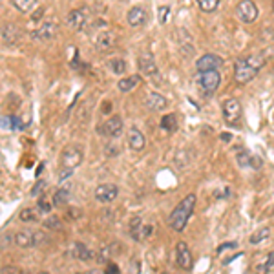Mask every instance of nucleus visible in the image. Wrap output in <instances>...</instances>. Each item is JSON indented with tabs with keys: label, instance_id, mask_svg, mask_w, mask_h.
<instances>
[{
	"label": "nucleus",
	"instance_id": "15",
	"mask_svg": "<svg viewBox=\"0 0 274 274\" xmlns=\"http://www.w3.org/2000/svg\"><path fill=\"white\" fill-rule=\"evenodd\" d=\"M130 234L135 241H145L152 234V225L145 223L141 218H133L130 223Z\"/></svg>",
	"mask_w": 274,
	"mask_h": 274
},
{
	"label": "nucleus",
	"instance_id": "39",
	"mask_svg": "<svg viewBox=\"0 0 274 274\" xmlns=\"http://www.w3.org/2000/svg\"><path fill=\"white\" fill-rule=\"evenodd\" d=\"M77 274H99L97 270H90V272H77Z\"/></svg>",
	"mask_w": 274,
	"mask_h": 274
},
{
	"label": "nucleus",
	"instance_id": "30",
	"mask_svg": "<svg viewBox=\"0 0 274 274\" xmlns=\"http://www.w3.org/2000/svg\"><path fill=\"white\" fill-rule=\"evenodd\" d=\"M110 68L113 73H117V75H123L124 72H126V62H124L123 59H113L110 60Z\"/></svg>",
	"mask_w": 274,
	"mask_h": 274
},
{
	"label": "nucleus",
	"instance_id": "7",
	"mask_svg": "<svg viewBox=\"0 0 274 274\" xmlns=\"http://www.w3.org/2000/svg\"><path fill=\"white\" fill-rule=\"evenodd\" d=\"M46 240V234L44 232H35V231H18L15 234V243L22 248H30V247H37L42 241Z\"/></svg>",
	"mask_w": 274,
	"mask_h": 274
},
{
	"label": "nucleus",
	"instance_id": "6",
	"mask_svg": "<svg viewBox=\"0 0 274 274\" xmlns=\"http://www.w3.org/2000/svg\"><path fill=\"white\" fill-rule=\"evenodd\" d=\"M90 22V9L88 8H77L72 9L66 17V24L72 28L73 31H82Z\"/></svg>",
	"mask_w": 274,
	"mask_h": 274
},
{
	"label": "nucleus",
	"instance_id": "1",
	"mask_svg": "<svg viewBox=\"0 0 274 274\" xmlns=\"http://www.w3.org/2000/svg\"><path fill=\"white\" fill-rule=\"evenodd\" d=\"M265 64V59L263 55H248L240 59L234 64V81L238 84H247V82L254 81L256 75L261 72Z\"/></svg>",
	"mask_w": 274,
	"mask_h": 274
},
{
	"label": "nucleus",
	"instance_id": "10",
	"mask_svg": "<svg viewBox=\"0 0 274 274\" xmlns=\"http://www.w3.org/2000/svg\"><path fill=\"white\" fill-rule=\"evenodd\" d=\"M137 66H139V72L146 77H157L159 75V68L155 64L154 55L150 52H143L137 59Z\"/></svg>",
	"mask_w": 274,
	"mask_h": 274
},
{
	"label": "nucleus",
	"instance_id": "32",
	"mask_svg": "<svg viewBox=\"0 0 274 274\" xmlns=\"http://www.w3.org/2000/svg\"><path fill=\"white\" fill-rule=\"evenodd\" d=\"M44 227L52 229V231H57V229H60V219L57 218V216H52V218H48L46 221H44Z\"/></svg>",
	"mask_w": 274,
	"mask_h": 274
},
{
	"label": "nucleus",
	"instance_id": "22",
	"mask_svg": "<svg viewBox=\"0 0 274 274\" xmlns=\"http://www.w3.org/2000/svg\"><path fill=\"white\" fill-rule=\"evenodd\" d=\"M139 81H141V77H139V75H132V77L119 79V82H117V90H119L121 94H128V92L135 90L137 84H139Z\"/></svg>",
	"mask_w": 274,
	"mask_h": 274
},
{
	"label": "nucleus",
	"instance_id": "21",
	"mask_svg": "<svg viewBox=\"0 0 274 274\" xmlns=\"http://www.w3.org/2000/svg\"><path fill=\"white\" fill-rule=\"evenodd\" d=\"M145 103H146V106L150 108V110H155V111H157V110H165V108L168 106V99L163 97L161 94L150 92V94L146 95Z\"/></svg>",
	"mask_w": 274,
	"mask_h": 274
},
{
	"label": "nucleus",
	"instance_id": "24",
	"mask_svg": "<svg viewBox=\"0 0 274 274\" xmlns=\"http://www.w3.org/2000/svg\"><path fill=\"white\" fill-rule=\"evenodd\" d=\"M72 253H73V256L77 258V260H81V261L94 260V253H92L90 248L86 247L84 243H81V241H77V243H73Z\"/></svg>",
	"mask_w": 274,
	"mask_h": 274
},
{
	"label": "nucleus",
	"instance_id": "28",
	"mask_svg": "<svg viewBox=\"0 0 274 274\" xmlns=\"http://www.w3.org/2000/svg\"><path fill=\"white\" fill-rule=\"evenodd\" d=\"M70 201V189H59L55 192V196H53V203H55L57 207H62L66 205V203Z\"/></svg>",
	"mask_w": 274,
	"mask_h": 274
},
{
	"label": "nucleus",
	"instance_id": "18",
	"mask_svg": "<svg viewBox=\"0 0 274 274\" xmlns=\"http://www.w3.org/2000/svg\"><path fill=\"white\" fill-rule=\"evenodd\" d=\"M20 35H22V31L17 24H6V26L2 28V40H4L6 44H9V46L17 44L18 40H20Z\"/></svg>",
	"mask_w": 274,
	"mask_h": 274
},
{
	"label": "nucleus",
	"instance_id": "26",
	"mask_svg": "<svg viewBox=\"0 0 274 274\" xmlns=\"http://www.w3.org/2000/svg\"><path fill=\"white\" fill-rule=\"evenodd\" d=\"M269 236H270V229L269 227H261V229H258L253 236H250V240H248V241H250L253 245H258V243H261V241L269 240Z\"/></svg>",
	"mask_w": 274,
	"mask_h": 274
},
{
	"label": "nucleus",
	"instance_id": "23",
	"mask_svg": "<svg viewBox=\"0 0 274 274\" xmlns=\"http://www.w3.org/2000/svg\"><path fill=\"white\" fill-rule=\"evenodd\" d=\"M11 4H13V8L17 9V11H20V13L28 15V13H33L35 9L39 8V2L37 0H11Z\"/></svg>",
	"mask_w": 274,
	"mask_h": 274
},
{
	"label": "nucleus",
	"instance_id": "34",
	"mask_svg": "<svg viewBox=\"0 0 274 274\" xmlns=\"http://www.w3.org/2000/svg\"><path fill=\"white\" fill-rule=\"evenodd\" d=\"M46 187H48V185H46V181H42V179H40V181H37V185H35L33 189H31V196H39V194L42 192V190L46 189Z\"/></svg>",
	"mask_w": 274,
	"mask_h": 274
},
{
	"label": "nucleus",
	"instance_id": "13",
	"mask_svg": "<svg viewBox=\"0 0 274 274\" xmlns=\"http://www.w3.org/2000/svg\"><path fill=\"white\" fill-rule=\"evenodd\" d=\"M117 196H119V189H117V185H113V183L99 185L97 189H95V199H97L99 203L116 201Z\"/></svg>",
	"mask_w": 274,
	"mask_h": 274
},
{
	"label": "nucleus",
	"instance_id": "12",
	"mask_svg": "<svg viewBox=\"0 0 274 274\" xmlns=\"http://www.w3.org/2000/svg\"><path fill=\"white\" fill-rule=\"evenodd\" d=\"M123 119H121L119 116H113V117H110L108 121H104L103 123V126H99L97 128V132L101 133V135H104V137H119L121 135V132H123Z\"/></svg>",
	"mask_w": 274,
	"mask_h": 274
},
{
	"label": "nucleus",
	"instance_id": "33",
	"mask_svg": "<svg viewBox=\"0 0 274 274\" xmlns=\"http://www.w3.org/2000/svg\"><path fill=\"white\" fill-rule=\"evenodd\" d=\"M37 209H39V212H42V214H48V212L52 210V203L48 201L46 197H40L39 203H37Z\"/></svg>",
	"mask_w": 274,
	"mask_h": 274
},
{
	"label": "nucleus",
	"instance_id": "2",
	"mask_svg": "<svg viewBox=\"0 0 274 274\" xmlns=\"http://www.w3.org/2000/svg\"><path fill=\"white\" fill-rule=\"evenodd\" d=\"M194 209H196V196L194 194L185 196L183 201H179V205H176V209L172 210L170 216H168V225H170L172 231L183 232L190 216H192Z\"/></svg>",
	"mask_w": 274,
	"mask_h": 274
},
{
	"label": "nucleus",
	"instance_id": "11",
	"mask_svg": "<svg viewBox=\"0 0 274 274\" xmlns=\"http://www.w3.org/2000/svg\"><path fill=\"white\" fill-rule=\"evenodd\" d=\"M223 64V59L216 53H205L203 57H199L196 62V68L199 73L203 72H218Z\"/></svg>",
	"mask_w": 274,
	"mask_h": 274
},
{
	"label": "nucleus",
	"instance_id": "38",
	"mask_svg": "<svg viewBox=\"0 0 274 274\" xmlns=\"http://www.w3.org/2000/svg\"><path fill=\"white\" fill-rule=\"evenodd\" d=\"M221 139H223V141H229V139H231V135H229V133H223Z\"/></svg>",
	"mask_w": 274,
	"mask_h": 274
},
{
	"label": "nucleus",
	"instance_id": "14",
	"mask_svg": "<svg viewBox=\"0 0 274 274\" xmlns=\"http://www.w3.org/2000/svg\"><path fill=\"white\" fill-rule=\"evenodd\" d=\"M176 263L183 270L192 269V253H190V247L185 241H179L176 245Z\"/></svg>",
	"mask_w": 274,
	"mask_h": 274
},
{
	"label": "nucleus",
	"instance_id": "35",
	"mask_svg": "<svg viewBox=\"0 0 274 274\" xmlns=\"http://www.w3.org/2000/svg\"><path fill=\"white\" fill-rule=\"evenodd\" d=\"M236 247H238V243H236V241H229V243L219 245V247H218V250H216V253H218V254H221L223 250H227V248H236Z\"/></svg>",
	"mask_w": 274,
	"mask_h": 274
},
{
	"label": "nucleus",
	"instance_id": "20",
	"mask_svg": "<svg viewBox=\"0 0 274 274\" xmlns=\"http://www.w3.org/2000/svg\"><path fill=\"white\" fill-rule=\"evenodd\" d=\"M146 145L145 133L141 132L139 128H132L128 132V146L132 148L133 152H141Z\"/></svg>",
	"mask_w": 274,
	"mask_h": 274
},
{
	"label": "nucleus",
	"instance_id": "27",
	"mask_svg": "<svg viewBox=\"0 0 274 274\" xmlns=\"http://www.w3.org/2000/svg\"><path fill=\"white\" fill-rule=\"evenodd\" d=\"M196 2L199 6V9L205 11V13H214L219 6V0H196Z\"/></svg>",
	"mask_w": 274,
	"mask_h": 274
},
{
	"label": "nucleus",
	"instance_id": "29",
	"mask_svg": "<svg viewBox=\"0 0 274 274\" xmlns=\"http://www.w3.org/2000/svg\"><path fill=\"white\" fill-rule=\"evenodd\" d=\"M274 267V253L267 254V261L265 263H261V265L256 267V272L258 274H269V270Z\"/></svg>",
	"mask_w": 274,
	"mask_h": 274
},
{
	"label": "nucleus",
	"instance_id": "4",
	"mask_svg": "<svg viewBox=\"0 0 274 274\" xmlns=\"http://www.w3.org/2000/svg\"><path fill=\"white\" fill-rule=\"evenodd\" d=\"M197 84L205 95H214L221 84V75L219 72H203L197 75Z\"/></svg>",
	"mask_w": 274,
	"mask_h": 274
},
{
	"label": "nucleus",
	"instance_id": "37",
	"mask_svg": "<svg viewBox=\"0 0 274 274\" xmlns=\"http://www.w3.org/2000/svg\"><path fill=\"white\" fill-rule=\"evenodd\" d=\"M167 15H168V8H163V11L159 9V22H167Z\"/></svg>",
	"mask_w": 274,
	"mask_h": 274
},
{
	"label": "nucleus",
	"instance_id": "19",
	"mask_svg": "<svg viewBox=\"0 0 274 274\" xmlns=\"http://www.w3.org/2000/svg\"><path fill=\"white\" fill-rule=\"evenodd\" d=\"M236 161H238V165L240 167H243V168H261V159L260 157H254V155H250L248 152H245V150H240L238 154H236Z\"/></svg>",
	"mask_w": 274,
	"mask_h": 274
},
{
	"label": "nucleus",
	"instance_id": "16",
	"mask_svg": "<svg viewBox=\"0 0 274 274\" xmlns=\"http://www.w3.org/2000/svg\"><path fill=\"white\" fill-rule=\"evenodd\" d=\"M126 20H128V24L132 28H139V26H143V24H146L148 13H146V9L143 8V6H133L128 11V15H126Z\"/></svg>",
	"mask_w": 274,
	"mask_h": 274
},
{
	"label": "nucleus",
	"instance_id": "25",
	"mask_svg": "<svg viewBox=\"0 0 274 274\" xmlns=\"http://www.w3.org/2000/svg\"><path fill=\"white\" fill-rule=\"evenodd\" d=\"M161 128L165 130V132L172 133L177 130V119L174 113H168V116H165L163 119H161Z\"/></svg>",
	"mask_w": 274,
	"mask_h": 274
},
{
	"label": "nucleus",
	"instance_id": "8",
	"mask_svg": "<svg viewBox=\"0 0 274 274\" xmlns=\"http://www.w3.org/2000/svg\"><path fill=\"white\" fill-rule=\"evenodd\" d=\"M94 44L99 52H108L111 48L116 46V33L111 30H108L106 24L99 28V31L94 35Z\"/></svg>",
	"mask_w": 274,
	"mask_h": 274
},
{
	"label": "nucleus",
	"instance_id": "41",
	"mask_svg": "<svg viewBox=\"0 0 274 274\" xmlns=\"http://www.w3.org/2000/svg\"><path fill=\"white\" fill-rule=\"evenodd\" d=\"M161 274H168V272H161Z\"/></svg>",
	"mask_w": 274,
	"mask_h": 274
},
{
	"label": "nucleus",
	"instance_id": "5",
	"mask_svg": "<svg viewBox=\"0 0 274 274\" xmlns=\"http://www.w3.org/2000/svg\"><path fill=\"white\" fill-rule=\"evenodd\" d=\"M82 163V150L81 146H66L60 155V165H62V170L73 172L79 165Z\"/></svg>",
	"mask_w": 274,
	"mask_h": 274
},
{
	"label": "nucleus",
	"instance_id": "31",
	"mask_svg": "<svg viewBox=\"0 0 274 274\" xmlns=\"http://www.w3.org/2000/svg\"><path fill=\"white\" fill-rule=\"evenodd\" d=\"M20 221L30 223V221H37V212L33 209H24L20 210Z\"/></svg>",
	"mask_w": 274,
	"mask_h": 274
},
{
	"label": "nucleus",
	"instance_id": "40",
	"mask_svg": "<svg viewBox=\"0 0 274 274\" xmlns=\"http://www.w3.org/2000/svg\"><path fill=\"white\" fill-rule=\"evenodd\" d=\"M39 274H50V272H39Z\"/></svg>",
	"mask_w": 274,
	"mask_h": 274
},
{
	"label": "nucleus",
	"instance_id": "3",
	"mask_svg": "<svg viewBox=\"0 0 274 274\" xmlns=\"http://www.w3.org/2000/svg\"><path fill=\"white\" fill-rule=\"evenodd\" d=\"M223 111V121L229 124V126H240L241 117H243V108H241V103L238 99L231 97L227 99L221 106Z\"/></svg>",
	"mask_w": 274,
	"mask_h": 274
},
{
	"label": "nucleus",
	"instance_id": "17",
	"mask_svg": "<svg viewBox=\"0 0 274 274\" xmlns=\"http://www.w3.org/2000/svg\"><path fill=\"white\" fill-rule=\"evenodd\" d=\"M57 30H59V26H57L55 20H46L42 26L39 28V30L35 31V39H39V40H52L53 37L57 35Z\"/></svg>",
	"mask_w": 274,
	"mask_h": 274
},
{
	"label": "nucleus",
	"instance_id": "36",
	"mask_svg": "<svg viewBox=\"0 0 274 274\" xmlns=\"http://www.w3.org/2000/svg\"><path fill=\"white\" fill-rule=\"evenodd\" d=\"M104 274H119V267L113 265V263H108L106 269H104Z\"/></svg>",
	"mask_w": 274,
	"mask_h": 274
},
{
	"label": "nucleus",
	"instance_id": "9",
	"mask_svg": "<svg viewBox=\"0 0 274 274\" xmlns=\"http://www.w3.org/2000/svg\"><path fill=\"white\" fill-rule=\"evenodd\" d=\"M236 15L243 24H253V22L258 20V6L254 4L253 0H241L240 4L236 6Z\"/></svg>",
	"mask_w": 274,
	"mask_h": 274
}]
</instances>
